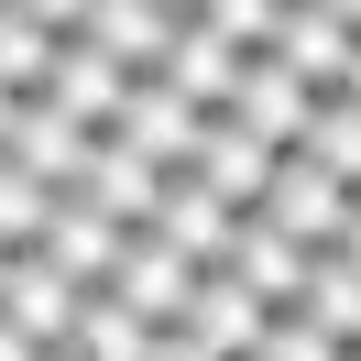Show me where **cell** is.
Segmentation results:
<instances>
[{
	"label": "cell",
	"instance_id": "4316f807",
	"mask_svg": "<svg viewBox=\"0 0 361 361\" xmlns=\"http://www.w3.org/2000/svg\"><path fill=\"white\" fill-rule=\"evenodd\" d=\"M44 361H77V350H66V339H55V350H44Z\"/></svg>",
	"mask_w": 361,
	"mask_h": 361
},
{
	"label": "cell",
	"instance_id": "9c48e42d",
	"mask_svg": "<svg viewBox=\"0 0 361 361\" xmlns=\"http://www.w3.org/2000/svg\"><path fill=\"white\" fill-rule=\"evenodd\" d=\"M263 317H274V307H263V295L241 285V274H230V263H208V274H197V295H186V317H176V329H186V339H208L219 361H241L252 339H263Z\"/></svg>",
	"mask_w": 361,
	"mask_h": 361
},
{
	"label": "cell",
	"instance_id": "9a60e30c",
	"mask_svg": "<svg viewBox=\"0 0 361 361\" xmlns=\"http://www.w3.org/2000/svg\"><path fill=\"white\" fill-rule=\"evenodd\" d=\"M77 33H88L110 66L142 77V66L164 55V33H176V11H164V0H88V23H77Z\"/></svg>",
	"mask_w": 361,
	"mask_h": 361
},
{
	"label": "cell",
	"instance_id": "ffe728a7",
	"mask_svg": "<svg viewBox=\"0 0 361 361\" xmlns=\"http://www.w3.org/2000/svg\"><path fill=\"white\" fill-rule=\"evenodd\" d=\"M44 208H55V186H44V176H23V164L0 154V252H33Z\"/></svg>",
	"mask_w": 361,
	"mask_h": 361
},
{
	"label": "cell",
	"instance_id": "7402d4cb",
	"mask_svg": "<svg viewBox=\"0 0 361 361\" xmlns=\"http://www.w3.org/2000/svg\"><path fill=\"white\" fill-rule=\"evenodd\" d=\"M241 361H350V350H339V339H317L295 307H274V317H263V339H252Z\"/></svg>",
	"mask_w": 361,
	"mask_h": 361
},
{
	"label": "cell",
	"instance_id": "44dd1931",
	"mask_svg": "<svg viewBox=\"0 0 361 361\" xmlns=\"http://www.w3.org/2000/svg\"><path fill=\"white\" fill-rule=\"evenodd\" d=\"M274 11L285 0H186V23H208L230 55H252V44H274Z\"/></svg>",
	"mask_w": 361,
	"mask_h": 361
},
{
	"label": "cell",
	"instance_id": "7a4b0ae2",
	"mask_svg": "<svg viewBox=\"0 0 361 361\" xmlns=\"http://www.w3.org/2000/svg\"><path fill=\"white\" fill-rule=\"evenodd\" d=\"M197 132H208V110H197V99H176L154 66H142L132 88H121V110H110V142H121V154H142L154 176H186Z\"/></svg>",
	"mask_w": 361,
	"mask_h": 361
},
{
	"label": "cell",
	"instance_id": "30bf717a",
	"mask_svg": "<svg viewBox=\"0 0 361 361\" xmlns=\"http://www.w3.org/2000/svg\"><path fill=\"white\" fill-rule=\"evenodd\" d=\"M33 252H44L66 285H99V274H110V252H121V219H99L77 186H55V208H44V230H33Z\"/></svg>",
	"mask_w": 361,
	"mask_h": 361
},
{
	"label": "cell",
	"instance_id": "5bb4252c",
	"mask_svg": "<svg viewBox=\"0 0 361 361\" xmlns=\"http://www.w3.org/2000/svg\"><path fill=\"white\" fill-rule=\"evenodd\" d=\"M154 77H164L176 99H197V110H219L230 77H241V55H230L208 23H176V33H164V55H154Z\"/></svg>",
	"mask_w": 361,
	"mask_h": 361
},
{
	"label": "cell",
	"instance_id": "e0dca14e",
	"mask_svg": "<svg viewBox=\"0 0 361 361\" xmlns=\"http://www.w3.org/2000/svg\"><path fill=\"white\" fill-rule=\"evenodd\" d=\"M66 350L77 361H154V329H142L132 307H121V295H77V317H66Z\"/></svg>",
	"mask_w": 361,
	"mask_h": 361
},
{
	"label": "cell",
	"instance_id": "8992f818",
	"mask_svg": "<svg viewBox=\"0 0 361 361\" xmlns=\"http://www.w3.org/2000/svg\"><path fill=\"white\" fill-rule=\"evenodd\" d=\"M274 55H285L307 88H361V66H350V11H329V0H285V11H274Z\"/></svg>",
	"mask_w": 361,
	"mask_h": 361
},
{
	"label": "cell",
	"instance_id": "ac0fdd59",
	"mask_svg": "<svg viewBox=\"0 0 361 361\" xmlns=\"http://www.w3.org/2000/svg\"><path fill=\"white\" fill-rule=\"evenodd\" d=\"M285 154L329 164V176H361V88H317L307 99V132H295Z\"/></svg>",
	"mask_w": 361,
	"mask_h": 361
},
{
	"label": "cell",
	"instance_id": "8fae6325",
	"mask_svg": "<svg viewBox=\"0 0 361 361\" xmlns=\"http://www.w3.org/2000/svg\"><path fill=\"white\" fill-rule=\"evenodd\" d=\"M230 219H241V208H219L197 176H164V186H154V219H142V230H154L164 252H186V263L208 274V263L230 252Z\"/></svg>",
	"mask_w": 361,
	"mask_h": 361
},
{
	"label": "cell",
	"instance_id": "603a6c76",
	"mask_svg": "<svg viewBox=\"0 0 361 361\" xmlns=\"http://www.w3.org/2000/svg\"><path fill=\"white\" fill-rule=\"evenodd\" d=\"M11 11H23V23H44V33H77V23H88V0H11Z\"/></svg>",
	"mask_w": 361,
	"mask_h": 361
},
{
	"label": "cell",
	"instance_id": "f1b7e54d",
	"mask_svg": "<svg viewBox=\"0 0 361 361\" xmlns=\"http://www.w3.org/2000/svg\"><path fill=\"white\" fill-rule=\"evenodd\" d=\"M0 274H11V252H0Z\"/></svg>",
	"mask_w": 361,
	"mask_h": 361
},
{
	"label": "cell",
	"instance_id": "6da1fadb",
	"mask_svg": "<svg viewBox=\"0 0 361 361\" xmlns=\"http://www.w3.org/2000/svg\"><path fill=\"white\" fill-rule=\"evenodd\" d=\"M263 208L285 241H307V252H350V176H329V164H307V154H274V176H263Z\"/></svg>",
	"mask_w": 361,
	"mask_h": 361
},
{
	"label": "cell",
	"instance_id": "d6986e66",
	"mask_svg": "<svg viewBox=\"0 0 361 361\" xmlns=\"http://www.w3.org/2000/svg\"><path fill=\"white\" fill-rule=\"evenodd\" d=\"M55 44H66V33H44V23H23V11L0 0V88H11V99H33V88H44V66H55Z\"/></svg>",
	"mask_w": 361,
	"mask_h": 361
},
{
	"label": "cell",
	"instance_id": "83f0119b",
	"mask_svg": "<svg viewBox=\"0 0 361 361\" xmlns=\"http://www.w3.org/2000/svg\"><path fill=\"white\" fill-rule=\"evenodd\" d=\"M164 11H176V23H186V0H164Z\"/></svg>",
	"mask_w": 361,
	"mask_h": 361
},
{
	"label": "cell",
	"instance_id": "484cf974",
	"mask_svg": "<svg viewBox=\"0 0 361 361\" xmlns=\"http://www.w3.org/2000/svg\"><path fill=\"white\" fill-rule=\"evenodd\" d=\"M0 132H11V88H0Z\"/></svg>",
	"mask_w": 361,
	"mask_h": 361
},
{
	"label": "cell",
	"instance_id": "52a82bcc",
	"mask_svg": "<svg viewBox=\"0 0 361 361\" xmlns=\"http://www.w3.org/2000/svg\"><path fill=\"white\" fill-rule=\"evenodd\" d=\"M219 263L241 274L263 307H295V295H307V263H317V252H307V241H285L263 208H241V219H230V252H219Z\"/></svg>",
	"mask_w": 361,
	"mask_h": 361
},
{
	"label": "cell",
	"instance_id": "3957f363",
	"mask_svg": "<svg viewBox=\"0 0 361 361\" xmlns=\"http://www.w3.org/2000/svg\"><path fill=\"white\" fill-rule=\"evenodd\" d=\"M99 295H121L142 329H176L186 295H197V263H186V252H164L154 230H121V252H110V274H99Z\"/></svg>",
	"mask_w": 361,
	"mask_h": 361
},
{
	"label": "cell",
	"instance_id": "7c38bea8",
	"mask_svg": "<svg viewBox=\"0 0 361 361\" xmlns=\"http://www.w3.org/2000/svg\"><path fill=\"white\" fill-rule=\"evenodd\" d=\"M77 295L88 285H66V274L44 263V252H11V274H0V317L33 339V350H55L66 339V317H77Z\"/></svg>",
	"mask_w": 361,
	"mask_h": 361
},
{
	"label": "cell",
	"instance_id": "5b68a950",
	"mask_svg": "<svg viewBox=\"0 0 361 361\" xmlns=\"http://www.w3.org/2000/svg\"><path fill=\"white\" fill-rule=\"evenodd\" d=\"M0 154L23 164V176H44V186H77V176H88V154H99V132H77V121L55 110L44 88H33V99H11V132H0Z\"/></svg>",
	"mask_w": 361,
	"mask_h": 361
},
{
	"label": "cell",
	"instance_id": "2e32d148",
	"mask_svg": "<svg viewBox=\"0 0 361 361\" xmlns=\"http://www.w3.org/2000/svg\"><path fill=\"white\" fill-rule=\"evenodd\" d=\"M295 317H307L317 339H339V350L361 339V241H350V252H317V263H307V295H295Z\"/></svg>",
	"mask_w": 361,
	"mask_h": 361
},
{
	"label": "cell",
	"instance_id": "d4e9b609",
	"mask_svg": "<svg viewBox=\"0 0 361 361\" xmlns=\"http://www.w3.org/2000/svg\"><path fill=\"white\" fill-rule=\"evenodd\" d=\"M0 361H44V350H33V339L11 329V317H0Z\"/></svg>",
	"mask_w": 361,
	"mask_h": 361
},
{
	"label": "cell",
	"instance_id": "277c9868",
	"mask_svg": "<svg viewBox=\"0 0 361 361\" xmlns=\"http://www.w3.org/2000/svg\"><path fill=\"white\" fill-rule=\"evenodd\" d=\"M307 99H317V88H307V77L285 66V55H274V44H252V55H241V77H230V99H219V121L285 154V142L307 132Z\"/></svg>",
	"mask_w": 361,
	"mask_h": 361
},
{
	"label": "cell",
	"instance_id": "4fadbf2b",
	"mask_svg": "<svg viewBox=\"0 0 361 361\" xmlns=\"http://www.w3.org/2000/svg\"><path fill=\"white\" fill-rule=\"evenodd\" d=\"M186 176H197L219 208H252V197H263V176H274V142L230 132V121L208 110V132H197V154H186Z\"/></svg>",
	"mask_w": 361,
	"mask_h": 361
},
{
	"label": "cell",
	"instance_id": "cb8c5ba5",
	"mask_svg": "<svg viewBox=\"0 0 361 361\" xmlns=\"http://www.w3.org/2000/svg\"><path fill=\"white\" fill-rule=\"evenodd\" d=\"M154 361H219L208 339H186V329H154Z\"/></svg>",
	"mask_w": 361,
	"mask_h": 361
},
{
	"label": "cell",
	"instance_id": "ba28073f",
	"mask_svg": "<svg viewBox=\"0 0 361 361\" xmlns=\"http://www.w3.org/2000/svg\"><path fill=\"white\" fill-rule=\"evenodd\" d=\"M121 88H132V66H110V55L88 44V33H66V44H55V66H44V99L77 121V132H110Z\"/></svg>",
	"mask_w": 361,
	"mask_h": 361
}]
</instances>
